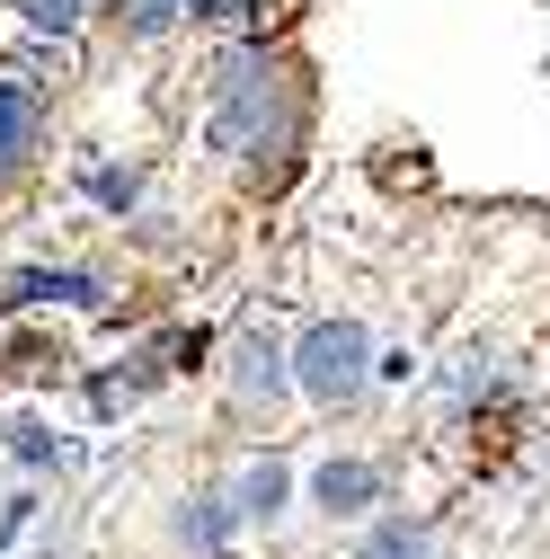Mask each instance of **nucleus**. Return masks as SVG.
<instances>
[{
  "label": "nucleus",
  "mask_w": 550,
  "mask_h": 559,
  "mask_svg": "<svg viewBox=\"0 0 550 559\" xmlns=\"http://www.w3.org/2000/svg\"><path fill=\"white\" fill-rule=\"evenodd\" d=\"M302 382H311L320 400H347V391L364 382V329H356V320L311 329V337H302Z\"/></svg>",
  "instance_id": "nucleus-1"
},
{
  "label": "nucleus",
  "mask_w": 550,
  "mask_h": 559,
  "mask_svg": "<svg viewBox=\"0 0 550 559\" xmlns=\"http://www.w3.org/2000/svg\"><path fill=\"white\" fill-rule=\"evenodd\" d=\"M36 152V98L19 81H0V169H19Z\"/></svg>",
  "instance_id": "nucleus-2"
},
{
  "label": "nucleus",
  "mask_w": 550,
  "mask_h": 559,
  "mask_svg": "<svg viewBox=\"0 0 550 559\" xmlns=\"http://www.w3.org/2000/svg\"><path fill=\"white\" fill-rule=\"evenodd\" d=\"M373 498V471L364 462H328L320 471V507H364Z\"/></svg>",
  "instance_id": "nucleus-3"
},
{
  "label": "nucleus",
  "mask_w": 550,
  "mask_h": 559,
  "mask_svg": "<svg viewBox=\"0 0 550 559\" xmlns=\"http://www.w3.org/2000/svg\"><path fill=\"white\" fill-rule=\"evenodd\" d=\"M124 19H133V27H143V36H160V27L178 19V0H124Z\"/></svg>",
  "instance_id": "nucleus-4"
},
{
  "label": "nucleus",
  "mask_w": 550,
  "mask_h": 559,
  "mask_svg": "<svg viewBox=\"0 0 550 559\" xmlns=\"http://www.w3.org/2000/svg\"><path fill=\"white\" fill-rule=\"evenodd\" d=\"M373 559H427V542H418V533H399V524H391V533L373 542Z\"/></svg>",
  "instance_id": "nucleus-5"
},
{
  "label": "nucleus",
  "mask_w": 550,
  "mask_h": 559,
  "mask_svg": "<svg viewBox=\"0 0 550 559\" xmlns=\"http://www.w3.org/2000/svg\"><path fill=\"white\" fill-rule=\"evenodd\" d=\"M27 19H36V27H72L81 0H27Z\"/></svg>",
  "instance_id": "nucleus-6"
},
{
  "label": "nucleus",
  "mask_w": 550,
  "mask_h": 559,
  "mask_svg": "<svg viewBox=\"0 0 550 559\" xmlns=\"http://www.w3.org/2000/svg\"><path fill=\"white\" fill-rule=\"evenodd\" d=\"M541 19H550V0H541ZM541 72H550V45H541Z\"/></svg>",
  "instance_id": "nucleus-7"
}]
</instances>
